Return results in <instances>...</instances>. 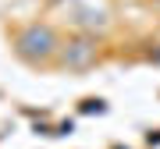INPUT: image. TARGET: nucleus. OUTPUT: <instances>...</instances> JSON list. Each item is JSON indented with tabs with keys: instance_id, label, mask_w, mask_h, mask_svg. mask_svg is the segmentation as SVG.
Instances as JSON below:
<instances>
[{
	"instance_id": "1",
	"label": "nucleus",
	"mask_w": 160,
	"mask_h": 149,
	"mask_svg": "<svg viewBox=\"0 0 160 149\" xmlns=\"http://www.w3.org/2000/svg\"><path fill=\"white\" fill-rule=\"evenodd\" d=\"M53 50H57V36H53V29H46V25H29V29L18 36V53L25 60H46Z\"/></svg>"
},
{
	"instance_id": "2",
	"label": "nucleus",
	"mask_w": 160,
	"mask_h": 149,
	"mask_svg": "<svg viewBox=\"0 0 160 149\" xmlns=\"http://www.w3.org/2000/svg\"><path fill=\"white\" fill-rule=\"evenodd\" d=\"M96 39H75V43H68L61 50V64L64 68H71V71H82V68H89L92 60H96Z\"/></svg>"
}]
</instances>
